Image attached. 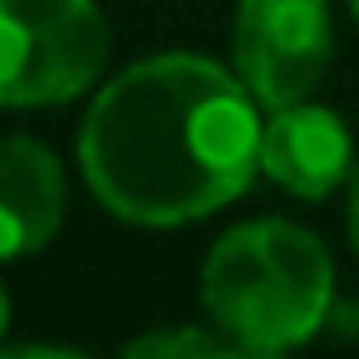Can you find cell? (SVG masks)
Here are the masks:
<instances>
[{
    "instance_id": "obj_1",
    "label": "cell",
    "mask_w": 359,
    "mask_h": 359,
    "mask_svg": "<svg viewBox=\"0 0 359 359\" xmlns=\"http://www.w3.org/2000/svg\"><path fill=\"white\" fill-rule=\"evenodd\" d=\"M79 168L89 192L133 226L212 217L261 172L256 99L202 55H153L94 99Z\"/></svg>"
},
{
    "instance_id": "obj_3",
    "label": "cell",
    "mask_w": 359,
    "mask_h": 359,
    "mask_svg": "<svg viewBox=\"0 0 359 359\" xmlns=\"http://www.w3.org/2000/svg\"><path fill=\"white\" fill-rule=\"evenodd\" d=\"M109 65V20L94 0H0V109L79 99Z\"/></svg>"
},
{
    "instance_id": "obj_2",
    "label": "cell",
    "mask_w": 359,
    "mask_h": 359,
    "mask_svg": "<svg viewBox=\"0 0 359 359\" xmlns=\"http://www.w3.org/2000/svg\"><path fill=\"white\" fill-rule=\"evenodd\" d=\"M202 300L236 349H295L334 310V266L320 236L295 222H241L212 246Z\"/></svg>"
},
{
    "instance_id": "obj_6",
    "label": "cell",
    "mask_w": 359,
    "mask_h": 359,
    "mask_svg": "<svg viewBox=\"0 0 359 359\" xmlns=\"http://www.w3.org/2000/svg\"><path fill=\"white\" fill-rule=\"evenodd\" d=\"M65 168L35 138H0V261L35 256L65 226Z\"/></svg>"
},
{
    "instance_id": "obj_5",
    "label": "cell",
    "mask_w": 359,
    "mask_h": 359,
    "mask_svg": "<svg viewBox=\"0 0 359 359\" xmlns=\"http://www.w3.org/2000/svg\"><path fill=\"white\" fill-rule=\"evenodd\" d=\"M349 168H354V143L339 114L300 99L271 109V123H261V172L276 177L285 192L320 202L349 177Z\"/></svg>"
},
{
    "instance_id": "obj_10",
    "label": "cell",
    "mask_w": 359,
    "mask_h": 359,
    "mask_svg": "<svg viewBox=\"0 0 359 359\" xmlns=\"http://www.w3.org/2000/svg\"><path fill=\"white\" fill-rule=\"evenodd\" d=\"M349 11H354V20H359V0H349Z\"/></svg>"
},
{
    "instance_id": "obj_7",
    "label": "cell",
    "mask_w": 359,
    "mask_h": 359,
    "mask_svg": "<svg viewBox=\"0 0 359 359\" xmlns=\"http://www.w3.org/2000/svg\"><path fill=\"white\" fill-rule=\"evenodd\" d=\"M231 349H236L231 339H217V334L187 330V325L182 330H153V334L128 344L133 359H217V354H231Z\"/></svg>"
},
{
    "instance_id": "obj_4",
    "label": "cell",
    "mask_w": 359,
    "mask_h": 359,
    "mask_svg": "<svg viewBox=\"0 0 359 359\" xmlns=\"http://www.w3.org/2000/svg\"><path fill=\"white\" fill-rule=\"evenodd\" d=\"M231 55L236 79L261 109L310 99L334 55L325 0H241L231 25Z\"/></svg>"
},
{
    "instance_id": "obj_8",
    "label": "cell",
    "mask_w": 359,
    "mask_h": 359,
    "mask_svg": "<svg viewBox=\"0 0 359 359\" xmlns=\"http://www.w3.org/2000/svg\"><path fill=\"white\" fill-rule=\"evenodd\" d=\"M349 241L359 251V163L349 168Z\"/></svg>"
},
{
    "instance_id": "obj_9",
    "label": "cell",
    "mask_w": 359,
    "mask_h": 359,
    "mask_svg": "<svg viewBox=\"0 0 359 359\" xmlns=\"http://www.w3.org/2000/svg\"><path fill=\"white\" fill-rule=\"evenodd\" d=\"M6 325H11V300H6V290H0V334H6Z\"/></svg>"
}]
</instances>
